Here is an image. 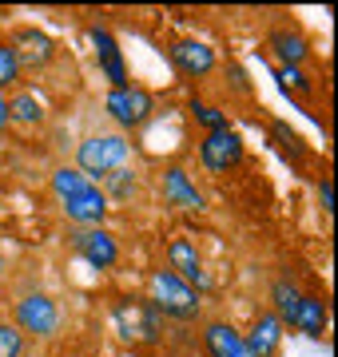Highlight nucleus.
I'll use <instances>...</instances> for the list:
<instances>
[{
	"label": "nucleus",
	"instance_id": "f257e3e1",
	"mask_svg": "<svg viewBox=\"0 0 338 357\" xmlns=\"http://www.w3.org/2000/svg\"><path fill=\"white\" fill-rule=\"evenodd\" d=\"M52 191L64 206V215L76 222V227H104L108 218V199L104 191L91 183L88 175H80L76 167H60L52 171Z\"/></svg>",
	"mask_w": 338,
	"mask_h": 357
},
{
	"label": "nucleus",
	"instance_id": "f03ea898",
	"mask_svg": "<svg viewBox=\"0 0 338 357\" xmlns=\"http://www.w3.org/2000/svg\"><path fill=\"white\" fill-rule=\"evenodd\" d=\"M131 159V143L128 135L119 131H100V135H88V139L76 147V171L88 178H108L124 171Z\"/></svg>",
	"mask_w": 338,
	"mask_h": 357
},
{
	"label": "nucleus",
	"instance_id": "7ed1b4c3",
	"mask_svg": "<svg viewBox=\"0 0 338 357\" xmlns=\"http://www.w3.org/2000/svg\"><path fill=\"white\" fill-rule=\"evenodd\" d=\"M112 321L124 342L131 345H156L159 342V310L147 298H119L112 306Z\"/></svg>",
	"mask_w": 338,
	"mask_h": 357
},
{
	"label": "nucleus",
	"instance_id": "20e7f679",
	"mask_svg": "<svg viewBox=\"0 0 338 357\" xmlns=\"http://www.w3.org/2000/svg\"><path fill=\"white\" fill-rule=\"evenodd\" d=\"M152 306L159 314H168V318L191 321V318H199V290H191L171 270H156L152 274Z\"/></svg>",
	"mask_w": 338,
	"mask_h": 357
},
{
	"label": "nucleus",
	"instance_id": "39448f33",
	"mask_svg": "<svg viewBox=\"0 0 338 357\" xmlns=\"http://www.w3.org/2000/svg\"><path fill=\"white\" fill-rule=\"evenodd\" d=\"M104 107L124 131H135V128H143V123L156 115V96H152L147 88H140V84H128V88H112L108 91Z\"/></svg>",
	"mask_w": 338,
	"mask_h": 357
},
{
	"label": "nucleus",
	"instance_id": "423d86ee",
	"mask_svg": "<svg viewBox=\"0 0 338 357\" xmlns=\"http://www.w3.org/2000/svg\"><path fill=\"white\" fill-rule=\"evenodd\" d=\"M16 330L32 337H52L60 330V310L48 294H24L16 302Z\"/></svg>",
	"mask_w": 338,
	"mask_h": 357
},
{
	"label": "nucleus",
	"instance_id": "0eeeda50",
	"mask_svg": "<svg viewBox=\"0 0 338 357\" xmlns=\"http://www.w3.org/2000/svg\"><path fill=\"white\" fill-rule=\"evenodd\" d=\"M199 163L207 171H231V167L243 163V139L235 135L231 128H219V131H207V139L199 143Z\"/></svg>",
	"mask_w": 338,
	"mask_h": 357
},
{
	"label": "nucleus",
	"instance_id": "6e6552de",
	"mask_svg": "<svg viewBox=\"0 0 338 357\" xmlns=\"http://www.w3.org/2000/svg\"><path fill=\"white\" fill-rule=\"evenodd\" d=\"M72 246H76V255L84 258V262H91L96 270L116 266V258H119L116 238H112L104 227H80L76 234H72Z\"/></svg>",
	"mask_w": 338,
	"mask_h": 357
},
{
	"label": "nucleus",
	"instance_id": "1a4fd4ad",
	"mask_svg": "<svg viewBox=\"0 0 338 357\" xmlns=\"http://www.w3.org/2000/svg\"><path fill=\"white\" fill-rule=\"evenodd\" d=\"M8 44H13L16 60H20V72H24V68H48V64H52V56H56L52 36H48V32H40V28H32V24L16 28Z\"/></svg>",
	"mask_w": 338,
	"mask_h": 357
},
{
	"label": "nucleus",
	"instance_id": "9d476101",
	"mask_svg": "<svg viewBox=\"0 0 338 357\" xmlns=\"http://www.w3.org/2000/svg\"><path fill=\"white\" fill-rule=\"evenodd\" d=\"M88 40H91V48H96V64L108 76V84L112 88H128V64H124V52H119L116 36L96 24V28H88Z\"/></svg>",
	"mask_w": 338,
	"mask_h": 357
},
{
	"label": "nucleus",
	"instance_id": "9b49d317",
	"mask_svg": "<svg viewBox=\"0 0 338 357\" xmlns=\"http://www.w3.org/2000/svg\"><path fill=\"white\" fill-rule=\"evenodd\" d=\"M168 270L175 274V278H183L191 290H207L211 278L207 270H203V258H199V250L187 238H171L168 243Z\"/></svg>",
	"mask_w": 338,
	"mask_h": 357
},
{
	"label": "nucleus",
	"instance_id": "f8f14e48",
	"mask_svg": "<svg viewBox=\"0 0 338 357\" xmlns=\"http://www.w3.org/2000/svg\"><path fill=\"white\" fill-rule=\"evenodd\" d=\"M168 56H171V64L191 79H203V76L215 72V52H211L203 40H175L168 48Z\"/></svg>",
	"mask_w": 338,
	"mask_h": 357
},
{
	"label": "nucleus",
	"instance_id": "ddd939ff",
	"mask_svg": "<svg viewBox=\"0 0 338 357\" xmlns=\"http://www.w3.org/2000/svg\"><path fill=\"white\" fill-rule=\"evenodd\" d=\"M243 342H247L251 357H274L279 354V345H283V321L274 318V314H259Z\"/></svg>",
	"mask_w": 338,
	"mask_h": 357
},
{
	"label": "nucleus",
	"instance_id": "4468645a",
	"mask_svg": "<svg viewBox=\"0 0 338 357\" xmlns=\"http://www.w3.org/2000/svg\"><path fill=\"white\" fill-rule=\"evenodd\" d=\"M203 345H207L211 357H251L243 333L235 326H227V321H207L203 326Z\"/></svg>",
	"mask_w": 338,
	"mask_h": 357
},
{
	"label": "nucleus",
	"instance_id": "2eb2a0df",
	"mask_svg": "<svg viewBox=\"0 0 338 357\" xmlns=\"http://www.w3.org/2000/svg\"><path fill=\"white\" fill-rule=\"evenodd\" d=\"M163 199L171 206H179V211H203V195L196 191V183L187 178L183 167H168V175H163Z\"/></svg>",
	"mask_w": 338,
	"mask_h": 357
},
{
	"label": "nucleus",
	"instance_id": "dca6fc26",
	"mask_svg": "<svg viewBox=\"0 0 338 357\" xmlns=\"http://www.w3.org/2000/svg\"><path fill=\"white\" fill-rule=\"evenodd\" d=\"M326 321H330V314H326V302H323V298L302 294L299 318H295V330H302L307 337H323V333H326Z\"/></svg>",
	"mask_w": 338,
	"mask_h": 357
},
{
	"label": "nucleus",
	"instance_id": "f3484780",
	"mask_svg": "<svg viewBox=\"0 0 338 357\" xmlns=\"http://www.w3.org/2000/svg\"><path fill=\"white\" fill-rule=\"evenodd\" d=\"M271 302H274V318L283 321V326H295V318H299V302H302V290L295 286V282L279 278L271 286Z\"/></svg>",
	"mask_w": 338,
	"mask_h": 357
},
{
	"label": "nucleus",
	"instance_id": "a211bd4d",
	"mask_svg": "<svg viewBox=\"0 0 338 357\" xmlns=\"http://www.w3.org/2000/svg\"><path fill=\"white\" fill-rule=\"evenodd\" d=\"M271 52L283 60V64H302L307 60V40L299 36V32H271Z\"/></svg>",
	"mask_w": 338,
	"mask_h": 357
},
{
	"label": "nucleus",
	"instance_id": "6ab92c4d",
	"mask_svg": "<svg viewBox=\"0 0 338 357\" xmlns=\"http://www.w3.org/2000/svg\"><path fill=\"white\" fill-rule=\"evenodd\" d=\"M8 119H16V123H40V119H44V107H40L36 96L20 91V96L8 100Z\"/></svg>",
	"mask_w": 338,
	"mask_h": 357
},
{
	"label": "nucleus",
	"instance_id": "aec40b11",
	"mask_svg": "<svg viewBox=\"0 0 338 357\" xmlns=\"http://www.w3.org/2000/svg\"><path fill=\"white\" fill-rule=\"evenodd\" d=\"M279 84H283V91H299V96H311V76L302 72V64H283L279 72Z\"/></svg>",
	"mask_w": 338,
	"mask_h": 357
},
{
	"label": "nucleus",
	"instance_id": "412c9836",
	"mask_svg": "<svg viewBox=\"0 0 338 357\" xmlns=\"http://www.w3.org/2000/svg\"><path fill=\"white\" fill-rule=\"evenodd\" d=\"M16 79H20V60H16V52L8 40H0V91L13 88Z\"/></svg>",
	"mask_w": 338,
	"mask_h": 357
},
{
	"label": "nucleus",
	"instance_id": "4be33fe9",
	"mask_svg": "<svg viewBox=\"0 0 338 357\" xmlns=\"http://www.w3.org/2000/svg\"><path fill=\"white\" fill-rule=\"evenodd\" d=\"M104 183H108L104 199H131V195H135V175H131L128 167H124V171H116V175H108Z\"/></svg>",
	"mask_w": 338,
	"mask_h": 357
},
{
	"label": "nucleus",
	"instance_id": "5701e85b",
	"mask_svg": "<svg viewBox=\"0 0 338 357\" xmlns=\"http://www.w3.org/2000/svg\"><path fill=\"white\" fill-rule=\"evenodd\" d=\"M0 357H24V333L8 321H0Z\"/></svg>",
	"mask_w": 338,
	"mask_h": 357
},
{
	"label": "nucleus",
	"instance_id": "b1692460",
	"mask_svg": "<svg viewBox=\"0 0 338 357\" xmlns=\"http://www.w3.org/2000/svg\"><path fill=\"white\" fill-rule=\"evenodd\" d=\"M191 112H196V119L203 123L207 131H219V128H227V115L219 112V107H211V103H191Z\"/></svg>",
	"mask_w": 338,
	"mask_h": 357
},
{
	"label": "nucleus",
	"instance_id": "393cba45",
	"mask_svg": "<svg viewBox=\"0 0 338 357\" xmlns=\"http://www.w3.org/2000/svg\"><path fill=\"white\" fill-rule=\"evenodd\" d=\"M274 139L283 143V151H286V155H295V159H302V155H307L302 139H299V135H295L291 128H286V123H274Z\"/></svg>",
	"mask_w": 338,
	"mask_h": 357
},
{
	"label": "nucleus",
	"instance_id": "a878e982",
	"mask_svg": "<svg viewBox=\"0 0 338 357\" xmlns=\"http://www.w3.org/2000/svg\"><path fill=\"white\" fill-rule=\"evenodd\" d=\"M318 199H323V211L330 215V211H335V187H330V178L318 183Z\"/></svg>",
	"mask_w": 338,
	"mask_h": 357
},
{
	"label": "nucleus",
	"instance_id": "bb28decb",
	"mask_svg": "<svg viewBox=\"0 0 338 357\" xmlns=\"http://www.w3.org/2000/svg\"><path fill=\"white\" fill-rule=\"evenodd\" d=\"M8 123H13V119H8V100H4V91H0V131L8 128Z\"/></svg>",
	"mask_w": 338,
	"mask_h": 357
},
{
	"label": "nucleus",
	"instance_id": "cd10ccee",
	"mask_svg": "<svg viewBox=\"0 0 338 357\" xmlns=\"http://www.w3.org/2000/svg\"><path fill=\"white\" fill-rule=\"evenodd\" d=\"M0 270H4V258H0Z\"/></svg>",
	"mask_w": 338,
	"mask_h": 357
}]
</instances>
